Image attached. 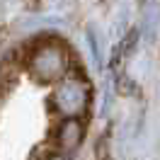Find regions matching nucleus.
Instances as JSON below:
<instances>
[{"instance_id": "nucleus-1", "label": "nucleus", "mask_w": 160, "mask_h": 160, "mask_svg": "<svg viewBox=\"0 0 160 160\" xmlns=\"http://www.w3.org/2000/svg\"><path fill=\"white\" fill-rule=\"evenodd\" d=\"M27 68L34 78L39 80H58L66 75L68 68V56L58 44H44L37 51H32Z\"/></svg>"}, {"instance_id": "nucleus-2", "label": "nucleus", "mask_w": 160, "mask_h": 160, "mask_svg": "<svg viewBox=\"0 0 160 160\" xmlns=\"http://www.w3.org/2000/svg\"><path fill=\"white\" fill-rule=\"evenodd\" d=\"M53 104L68 119H78L88 107V85L78 78H66L53 92Z\"/></svg>"}, {"instance_id": "nucleus-3", "label": "nucleus", "mask_w": 160, "mask_h": 160, "mask_svg": "<svg viewBox=\"0 0 160 160\" xmlns=\"http://www.w3.org/2000/svg\"><path fill=\"white\" fill-rule=\"evenodd\" d=\"M56 141H58V148L66 150V153L78 148L80 141H82V124H80V119H66L63 121L58 126Z\"/></svg>"}]
</instances>
